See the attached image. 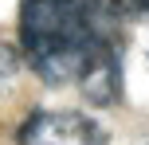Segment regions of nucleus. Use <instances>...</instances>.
<instances>
[{
    "mask_svg": "<svg viewBox=\"0 0 149 145\" xmlns=\"http://www.w3.org/2000/svg\"><path fill=\"white\" fill-rule=\"evenodd\" d=\"M110 4L102 0H24L20 51L43 83H79L86 59L110 39Z\"/></svg>",
    "mask_w": 149,
    "mask_h": 145,
    "instance_id": "obj_1",
    "label": "nucleus"
},
{
    "mask_svg": "<svg viewBox=\"0 0 149 145\" xmlns=\"http://www.w3.org/2000/svg\"><path fill=\"white\" fill-rule=\"evenodd\" d=\"M20 145H106V130L94 118L71 110H39L20 126Z\"/></svg>",
    "mask_w": 149,
    "mask_h": 145,
    "instance_id": "obj_2",
    "label": "nucleus"
},
{
    "mask_svg": "<svg viewBox=\"0 0 149 145\" xmlns=\"http://www.w3.org/2000/svg\"><path fill=\"white\" fill-rule=\"evenodd\" d=\"M79 94L90 106H102V110L122 102V63H118V47L114 43H102L86 59V67L79 75Z\"/></svg>",
    "mask_w": 149,
    "mask_h": 145,
    "instance_id": "obj_3",
    "label": "nucleus"
},
{
    "mask_svg": "<svg viewBox=\"0 0 149 145\" xmlns=\"http://www.w3.org/2000/svg\"><path fill=\"white\" fill-rule=\"evenodd\" d=\"M20 55L24 51L16 43H4V39H0V86H8L16 75H20Z\"/></svg>",
    "mask_w": 149,
    "mask_h": 145,
    "instance_id": "obj_4",
    "label": "nucleus"
},
{
    "mask_svg": "<svg viewBox=\"0 0 149 145\" xmlns=\"http://www.w3.org/2000/svg\"><path fill=\"white\" fill-rule=\"evenodd\" d=\"M110 12L118 20H149V0H110Z\"/></svg>",
    "mask_w": 149,
    "mask_h": 145,
    "instance_id": "obj_5",
    "label": "nucleus"
},
{
    "mask_svg": "<svg viewBox=\"0 0 149 145\" xmlns=\"http://www.w3.org/2000/svg\"><path fill=\"white\" fill-rule=\"evenodd\" d=\"M145 51H149V47H145Z\"/></svg>",
    "mask_w": 149,
    "mask_h": 145,
    "instance_id": "obj_6",
    "label": "nucleus"
}]
</instances>
